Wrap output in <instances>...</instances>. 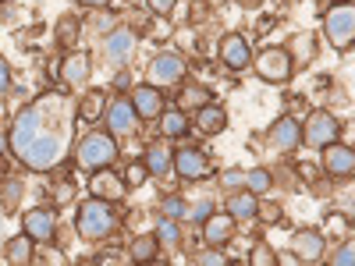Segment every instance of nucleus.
<instances>
[{
	"instance_id": "c03bdc74",
	"label": "nucleus",
	"mask_w": 355,
	"mask_h": 266,
	"mask_svg": "<svg viewBox=\"0 0 355 266\" xmlns=\"http://www.w3.org/2000/svg\"><path fill=\"white\" fill-rule=\"evenodd\" d=\"M82 4H85V8H107L110 0H82Z\"/></svg>"
},
{
	"instance_id": "4be33fe9",
	"label": "nucleus",
	"mask_w": 355,
	"mask_h": 266,
	"mask_svg": "<svg viewBox=\"0 0 355 266\" xmlns=\"http://www.w3.org/2000/svg\"><path fill=\"white\" fill-rule=\"evenodd\" d=\"M146 167H150V174H171L174 160H171V150L164 142H153L150 150H146Z\"/></svg>"
},
{
	"instance_id": "f3484780",
	"label": "nucleus",
	"mask_w": 355,
	"mask_h": 266,
	"mask_svg": "<svg viewBox=\"0 0 355 266\" xmlns=\"http://www.w3.org/2000/svg\"><path fill=\"white\" fill-rule=\"evenodd\" d=\"M231 234H234V217H214L210 213L202 220V238L210 245H227Z\"/></svg>"
},
{
	"instance_id": "b1692460",
	"label": "nucleus",
	"mask_w": 355,
	"mask_h": 266,
	"mask_svg": "<svg viewBox=\"0 0 355 266\" xmlns=\"http://www.w3.org/2000/svg\"><path fill=\"white\" fill-rule=\"evenodd\" d=\"M8 263H15V266H25V263H33V238H28V234L21 231L18 238H11L8 242Z\"/></svg>"
},
{
	"instance_id": "2eb2a0df",
	"label": "nucleus",
	"mask_w": 355,
	"mask_h": 266,
	"mask_svg": "<svg viewBox=\"0 0 355 266\" xmlns=\"http://www.w3.org/2000/svg\"><path fill=\"white\" fill-rule=\"evenodd\" d=\"M132 107H135V114L142 117V121H146V117H160V114H164V96H160V89H153V85H139Z\"/></svg>"
},
{
	"instance_id": "20e7f679",
	"label": "nucleus",
	"mask_w": 355,
	"mask_h": 266,
	"mask_svg": "<svg viewBox=\"0 0 355 266\" xmlns=\"http://www.w3.org/2000/svg\"><path fill=\"white\" fill-rule=\"evenodd\" d=\"M323 28H327L331 46L348 50V46H352V36H355V11H352V4L331 8L327 15H323Z\"/></svg>"
},
{
	"instance_id": "a18cd8bd",
	"label": "nucleus",
	"mask_w": 355,
	"mask_h": 266,
	"mask_svg": "<svg viewBox=\"0 0 355 266\" xmlns=\"http://www.w3.org/2000/svg\"><path fill=\"white\" fill-rule=\"evenodd\" d=\"M57 195H61V202H68L71 199V185H61V192H57Z\"/></svg>"
},
{
	"instance_id": "4c0bfd02",
	"label": "nucleus",
	"mask_w": 355,
	"mask_h": 266,
	"mask_svg": "<svg viewBox=\"0 0 355 266\" xmlns=\"http://www.w3.org/2000/svg\"><path fill=\"white\" fill-rule=\"evenodd\" d=\"M199 263H202V266H227V256H220V252H202Z\"/></svg>"
},
{
	"instance_id": "7c9ffc66",
	"label": "nucleus",
	"mask_w": 355,
	"mask_h": 266,
	"mask_svg": "<svg viewBox=\"0 0 355 266\" xmlns=\"http://www.w3.org/2000/svg\"><path fill=\"white\" fill-rule=\"evenodd\" d=\"M100 107H103V96L100 93H89L82 100V117H85V121H93V117H100Z\"/></svg>"
},
{
	"instance_id": "6ab92c4d",
	"label": "nucleus",
	"mask_w": 355,
	"mask_h": 266,
	"mask_svg": "<svg viewBox=\"0 0 355 266\" xmlns=\"http://www.w3.org/2000/svg\"><path fill=\"white\" fill-rule=\"evenodd\" d=\"M89 192H93L96 199H121V192H125V177H114V174L100 170L93 181H89Z\"/></svg>"
},
{
	"instance_id": "5701e85b",
	"label": "nucleus",
	"mask_w": 355,
	"mask_h": 266,
	"mask_svg": "<svg viewBox=\"0 0 355 266\" xmlns=\"http://www.w3.org/2000/svg\"><path fill=\"white\" fill-rule=\"evenodd\" d=\"M256 195L252 192H239V195H231L227 199V210H231V217L234 220H252L256 217Z\"/></svg>"
},
{
	"instance_id": "7ed1b4c3",
	"label": "nucleus",
	"mask_w": 355,
	"mask_h": 266,
	"mask_svg": "<svg viewBox=\"0 0 355 266\" xmlns=\"http://www.w3.org/2000/svg\"><path fill=\"white\" fill-rule=\"evenodd\" d=\"M117 160V142L107 132H93L78 142V167L82 170H100Z\"/></svg>"
},
{
	"instance_id": "c9c22d12",
	"label": "nucleus",
	"mask_w": 355,
	"mask_h": 266,
	"mask_svg": "<svg viewBox=\"0 0 355 266\" xmlns=\"http://www.w3.org/2000/svg\"><path fill=\"white\" fill-rule=\"evenodd\" d=\"M345 231H348V217L331 213V217H327V234H331V238H338V234H345Z\"/></svg>"
},
{
	"instance_id": "dca6fc26",
	"label": "nucleus",
	"mask_w": 355,
	"mask_h": 266,
	"mask_svg": "<svg viewBox=\"0 0 355 266\" xmlns=\"http://www.w3.org/2000/svg\"><path fill=\"white\" fill-rule=\"evenodd\" d=\"M270 142L277 145V150H295V145L302 142V128L295 117H281V121H274L270 128Z\"/></svg>"
},
{
	"instance_id": "bb28decb",
	"label": "nucleus",
	"mask_w": 355,
	"mask_h": 266,
	"mask_svg": "<svg viewBox=\"0 0 355 266\" xmlns=\"http://www.w3.org/2000/svg\"><path fill=\"white\" fill-rule=\"evenodd\" d=\"M242 181L249 185V192H252V195H263L266 188L274 185V177H270V170H259V167H256V170H249V174L242 177Z\"/></svg>"
},
{
	"instance_id": "a19ab883",
	"label": "nucleus",
	"mask_w": 355,
	"mask_h": 266,
	"mask_svg": "<svg viewBox=\"0 0 355 266\" xmlns=\"http://www.w3.org/2000/svg\"><path fill=\"white\" fill-rule=\"evenodd\" d=\"M210 213H214V206H210V202H202L199 210H192V220H206V217H210Z\"/></svg>"
},
{
	"instance_id": "c756f323",
	"label": "nucleus",
	"mask_w": 355,
	"mask_h": 266,
	"mask_svg": "<svg viewBox=\"0 0 355 266\" xmlns=\"http://www.w3.org/2000/svg\"><path fill=\"white\" fill-rule=\"evenodd\" d=\"M157 227H160V231H157V238H160V245H174L178 238H182V231H178L174 217H164V220H160Z\"/></svg>"
},
{
	"instance_id": "cd10ccee",
	"label": "nucleus",
	"mask_w": 355,
	"mask_h": 266,
	"mask_svg": "<svg viewBox=\"0 0 355 266\" xmlns=\"http://www.w3.org/2000/svg\"><path fill=\"white\" fill-rule=\"evenodd\" d=\"M146 177H150V167H146V163H139V160L128 163V167H125V188H139Z\"/></svg>"
},
{
	"instance_id": "ea45409f",
	"label": "nucleus",
	"mask_w": 355,
	"mask_h": 266,
	"mask_svg": "<svg viewBox=\"0 0 355 266\" xmlns=\"http://www.w3.org/2000/svg\"><path fill=\"white\" fill-rule=\"evenodd\" d=\"M61 39H64V43L75 39V18H64V25H61Z\"/></svg>"
},
{
	"instance_id": "a878e982",
	"label": "nucleus",
	"mask_w": 355,
	"mask_h": 266,
	"mask_svg": "<svg viewBox=\"0 0 355 266\" xmlns=\"http://www.w3.org/2000/svg\"><path fill=\"white\" fill-rule=\"evenodd\" d=\"M210 103V89H202V85H185V93H182V110H199Z\"/></svg>"
},
{
	"instance_id": "37998d69",
	"label": "nucleus",
	"mask_w": 355,
	"mask_h": 266,
	"mask_svg": "<svg viewBox=\"0 0 355 266\" xmlns=\"http://www.w3.org/2000/svg\"><path fill=\"white\" fill-rule=\"evenodd\" d=\"M114 89H128V75H125V71H121V75L114 78Z\"/></svg>"
},
{
	"instance_id": "2f4dec72",
	"label": "nucleus",
	"mask_w": 355,
	"mask_h": 266,
	"mask_svg": "<svg viewBox=\"0 0 355 266\" xmlns=\"http://www.w3.org/2000/svg\"><path fill=\"white\" fill-rule=\"evenodd\" d=\"M164 213L178 220V217H185V213H189V206H185L182 195H167V199H164Z\"/></svg>"
},
{
	"instance_id": "393cba45",
	"label": "nucleus",
	"mask_w": 355,
	"mask_h": 266,
	"mask_svg": "<svg viewBox=\"0 0 355 266\" xmlns=\"http://www.w3.org/2000/svg\"><path fill=\"white\" fill-rule=\"evenodd\" d=\"M160 128H164V135H171V139H178V135H189V117H185V110H171V114H164L160 117Z\"/></svg>"
},
{
	"instance_id": "6e6552de",
	"label": "nucleus",
	"mask_w": 355,
	"mask_h": 266,
	"mask_svg": "<svg viewBox=\"0 0 355 266\" xmlns=\"http://www.w3.org/2000/svg\"><path fill=\"white\" fill-rule=\"evenodd\" d=\"M103 117H107L110 135H128V132H135V121H139V114L128 100H114L110 107H103Z\"/></svg>"
},
{
	"instance_id": "f8f14e48",
	"label": "nucleus",
	"mask_w": 355,
	"mask_h": 266,
	"mask_svg": "<svg viewBox=\"0 0 355 266\" xmlns=\"http://www.w3.org/2000/svg\"><path fill=\"white\" fill-rule=\"evenodd\" d=\"M103 50H107V61L110 64H128L132 53H135V36L128 33V28H117L114 36H107Z\"/></svg>"
},
{
	"instance_id": "79ce46f5",
	"label": "nucleus",
	"mask_w": 355,
	"mask_h": 266,
	"mask_svg": "<svg viewBox=\"0 0 355 266\" xmlns=\"http://www.w3.org/2000/svg\"><path fill=\"white\" fill-rule=\"evenodd\" d=\"M242 185V174H224V188H239Z\"/></svg>"
},
{
	"instance_id": "9b49d317",
	"label": "nucleus",
	"mask_w": 355,
	"mask_h": 266,
	"mask_svg": "<svg viewBox=\"0 0 355 266\" xmlns=\"http://www.w3.org/2000/svg\"><path fill=\"white\" fill-rule=\"evenodd\" d=\"M53 227H57V217H53V210H33L25 217V234L33 242H43V245H50L53 242Z\"/></svg>"
},
{
	"instance_id": "c85d7f7f",
	"label": "nucleus",
	"mask_w": 355,
	"mask_h": 266,
	"mask_svg": "<svg viewBox=\"0 0 355 266\" xmlns=\"http://www.w3.org/2000/svg\"><path fill=\"white\" fill-rule=\"evenodd\" d=\"M249 263H252V266H277V256H274V249H270V245L256 242V249L249 252Z\"/></svg>"
},
{
	"instance_id": "ddd939ff",
	"label": "nucleus",
	"mask_w": 355,
	"mask_h": 266,
	"mask_svg": "<svg viewBox=\"0 0 355 266\" xmlns=\"http://www.w3.org/2000/svg\"><path fill=\"white\" fill-rule=\"evenodd\" d=\"M174 170L185 177V181H199V177L210 174V163H206V157L199 150H182L174 157Z\"/></svg>"
},
{
	"instance_id": "58836bf2",
	"label": "nucleus",
	"mask_w": 355,
	"mask_h": 266,
	"mask_svg": "<svg viewBox=\"0 0 355 266\" xmlns=\"http://www.w3.org/2000/svg\"><path fill=\"white\" fill-rule=\"evenodd\" d=\"M11 89V68H8V61H0V96H4Z\"/></svg>"
},
{
	"instance_id": "a211bd4d",
	"label": "nucleus",
	"mask_w": 355,
	"mask_h": 266,
	"mask_svg": "<svg viewBox=\"0 0 355 266\" xmlns=\"http://www.w3.org/2000/svg\"><path fill=\"white\" fill-rule=\"evenodd\" d=\"M196 125H199L202 135H220V132L227 128V114H224L217 103H206V107L196 110Z\"/></svg>"
},
{
	"instance_id": "412c9836",
	"label": "nucleus",
	"mask_w": 355,
	"mask_h": 266,
	"mask_svg": "<svg viewBox=\"0 0 355 266\" xmlns=\"http://www.w3.org/2000/svg\"><path fill=\"white\" fill-rule=\"evenodd\" d=\"M157 252H160V238H157V234H142V238H135L132 249H128L132 263H153Z\"/></svg>"
},
{
	"instance_id": "f257e3e1",
	"label": "nucleus",
	"mask_w": 355,
	"mask_h": 266,
	"mask_svg": "<svg viewBox=\"0 0 355 266\" xmlns=\"http://www.w3.org/2000/svg\"><path fill=\"white\" fill-rule=\"evenodd\" d=\"M75 107L64 93H43L25 110H18L11 125V153L28 170H53L71 150Z\"/></svg>"
},
{
	"instance_id": "4468645a",
	"label": "nucleus",
	"mask_w": 355,
	"mask_h": 266,
	"mask_svg": "<svg viewBox=\"0 0 355 266\" xmlns=\"http://www.w3.org/2000/svg\"><path fill=\"white\" fill-rule=\"evenodd\" d=\"M220 57H224V64H227L231 71H242V68H249V61H252L249 43H245L242 36H227V39L220 43Z\"/></svg>"
},
{
	"instance_id": "1a4fd4ad",
	"label": "nucleus",
	"mask_w": 355,
	"mask_h": 266,
	"mask_svg": "<svg viewBox=\"0 0 355 266\" xmlns=\"http://www.w3.org/2000/svg\"><path fill=\"white\" fill-rule=\"evenodd\" d=\"M323 167H327L334 177H352L355 174V153H352V145H338V142H331V145H323Z\"/></svg>"
},
{
	"instance_id": "423d86ee",
	"label": "nucleus",
	"mask_w": 355,
	"mask_h": 266,
	"mask_svg": "<svg viewBox=\"0 0 355 266\" xmlns=\"http://www.w3.org/2000/svg\"><path fill=\"white\" fill-rule=\"evenodd\" d=\"M256 71L263 82H288L291 75V53L281 50V46H270L256 57Z\"/></svg>"
},
{
	"instance_id": "0eeeda50",
	"label": "nucleus",
	"mask_w": 355,
	"mask_h": 266,
	"mask_svg": "<svg viewBox=\"0 0 355 266\" xmlns=\"http://www.w3.org/2000/svg\"><path fill=\"white\" fill-rule=\"evenodd\" d=\"M338 121L331 114H323V110H316V114H309V121H306V128H302V142H309V145H331V142H338Z\"/></svg>"
},
{
	"instance_id": "e433bc0d",
	"label": "nucleus",
	"mask_w": 355,
	"mask_h": 266,
	"mask_svg": "<svg viewBox=\"0 0 355 266\" xmlns=\"http://www.w3.org/2000/svg\"><path fill=\"white\" fill-rule=\"evenodd\" d=\"M146 4H150L153 15H171L178 8V0H146Z\"/></svg>"
},
{
	"instance_id": "473e14b6",
	"label": "nucleus",
	"mask_w": 355,
	"mask_h": 266,
	"mask_svg": "<svg viewBox=\"0 0 355 266\" xmlns=\"http://www.w3.org/2000/svg\"><path fill=\"white\" fill-rule=\"evenodd\" d=\"M256 217H263L266 224H277L281 220V206L277 202H256Z\"/></svg>"
},
{
	"instance_id": "9d476101",
	"label": "nucleus",
	"mask_w": 355,
	"mask_h": 266,
	"mask_svg": "<svg viewBox=\"0 0 355 266\" xmlns=\"http://www.w3.org/2000/svg\"><path fill=\"white\" fill-rule=\"evenodd\" d=\"M291 256L299 259V263H316L323 259V234L316 231H299L291 238Z\"/></svg>"
},
{
	"instance_id": "f704fd0d",
	"label": "nucleus",
	"mask_w": 355,
	"mask_h": 266,
	"mask_svg": "<svg viewBox=\"0 0 355 266\" xmlns=\"http://www.w3.org/2000/svg\"><path fill=\"white\" fill-rule=\"evenodd\" d=\"M18 195H21V185H18V181H8V185H4V210H15Z\"/></svg>"
},
{
	"instance_id": "72a5a7b5",
	"label": "nucleus",
	"mask_w": 355,
	"mask_h": 266,
	"mask_svg": "<svg viewBox=\"0 0 355 266\" xmlns=\"http://www.w3.org/2000/svg\"><path fill=\"white\" fill-rule=\"evenodd\" d=\"M331 263H334V266H352V263H355V245L345 242V245L338 249V256H331Z\"/></svg>"
},
{
	"instance_id": "39448f33",
	"label": "nucleus",
	"mask_w": 355,
	"mask_h": 266,
	"mask_svg": "<svg viewBox=\"0 0 355 266\" xmlns=\"http://www.w3.org/2000/svg\"><path fill=\"white\" fill-rule=\"evenodd\" d=\"M185 78V57L182 53H174V50H164L153 57V64H150V85L160 89V85H178Z\"/></svg>"
},
{
	"instance_id": "f03ea898",
	"label": "nucleus",
	"mask_w": 355,
	"mask_h": 266,
	"mask_svg": "<svg viewBox=\"0 0 355 266\" xmlns=\"http://www.w3.org/2000/svg\"><path fill=\"white\" fill-rule=\"evenodd\" d=\"M114 231H117V213L110 210L107 199L93 195V202H85L78 210V234L85 242H103L107 234H114Z\"/></svg>"
},
{
	"instance_id": "aec40b11",
	"label": "nucleus",
	"mask_w": 355,
	"mask_h": 266,
	"mask_svg": "<svg viewBox=\"0 0 355 266\" xmlns=\"http://www.w3.org/2000/svg\"><path fill=\"white\" fill-rule=\"evenodd\" d=\"M61 78H64V85H85V78H89V57H85V53H71V57H64Z\"/></svg>"
}]
</instances>
